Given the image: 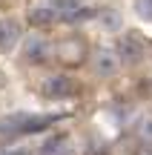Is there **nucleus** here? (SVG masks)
I'll return each mask as SVG.
<instances>
[{"mask_svg":"<svg viewBox=\"0 0 152 155\" xmlns=\"http://www.w3.org/2000/svg\"><path fill=\"white\" fill-rule=\"evenodd\" d=\"M92 15H95V9H89L83 0H29L26 3V17L34 29L80 23L89 20Z\"/></svg>","mask_w":152,"mask_h":155,"instance_id":"1","label":"nucleus"},{"mask_svg":"<svg viewBox=\"0 0 152 155\" xmlns=\"http://www.w3.org/2000/svg\"><path fill=\"white\" fill-rule=\"evenodd\" d=\"M52 61L63 69H78L89 63V43L80 35H63L52 40Z\"/></svg>","mask_w":152,"mask_h":155,"instance_id":"2","label":"nucleus"},{"mask_svg":"<svg viewBox=\"0 0 152 155\" xmlns=\"http://www.w3.org/2000/svg\"><path fill=\"white\" fill-rule=\"evenodd\" d=\"M60 118L66 115H32V112H17V115L9 118H0V135H34V132H43L49 129L52 124H57Z\"/></svg>","mask_w":152,"mask_h":155,"instance_id":"3","label":"nucleus"},{"mask_svg":"<svg viewBox=\"0 0 152 155\" xmlns=\"http://www.w3.org/2000/svg\"><path fill=\"white\" fill-rule=\"evenodd\" d=\"M78 83H75V78H69L66 72H57V75H49L43 78V83H40V92L46 95V98H55V101H66L72 98V95H78Z\"/></svg>","mask_w":152,"mask_h":155,"instance_id":"4","label":"nucleus"},{"mask_svg":"<svg viewBox=\"0 0 152 155\" xmlns=\"http://www.w3.org/2000/svg\"><path fill=\"white\" fill-rule=\"evenodd\" d=\"M23 55H26L29 63H46L52 61V40L40 32H32L26 40H23Z\"/></svg>","mask_w":152,"mask_h":155,"instance_id":"5","label":"nucleus"},{"mask_svg":"<svg viewBox=\"0 0 152 155\" xmlns=\"http://www.w3.org/2000/svg\"><path fill=\"white\" fill-rule=\"evenodd\" d=\"M115 55H118L121 63H138L144 55H147V43H144L135 32H124L118 49H115Z\"/></svg>","mask_w":152,"mask_h":155,"instance_id":"6","label":"nucleus"},{"mask_svg":"<svg viewBox=\"0 0 152 155\" xmlns=\"http://www.w3.org/2000/svg\"><path fill=\"white\" fill-rule=\"evenodd\" d=\"M89 61H92V69H95L101 78H112V75L121 69V61H118V55H115V49L89 52Z\"/></svg>","mask_w":152,"mask_h":155,"instance_id":"7","label":"nucleus"},{"mask_svg":"<svg viewBox=\"0 0 152 155\" xmlns=\"http://www.w3.org/2000/svg\"><path fill=\"white\" fill-rule=\"evenodd\" d=\"M23 40V32H20V23L15 17H3L0 20V52H11L17 43Z\"/></svg>","mask_w":152,"mask_h":155,"instance_id":"8","label":"nucleus"},{"mask_svg":"<svg viewBox=\"0 0 152 155\" xmlns=\"http://www.w3.org/2000/svg\"><path fill=\"white\" fill-rule=\"evenodd\" d=\"M72 144V138H69V135H55V138H49L43 144V155H72L75 152V147H69Z\"/></svg>","mask_w":152,"mask_h":155,"instance_id":"9","label":"nucleus"},{"mask_svg":"<svg viewBox=\"0 0 152 155\" xmlns=\"http://www.w3.org/2000/svg\"><path fill=\"white\" fill-rule=\"evenodd\" d=\"M135 15L141 20L152 23V0H135Z\"/></svg>","mask_w":152,"mask_h":155,"instance_id":"10","label":"nucleus"},{"mask_svg":"<svg viewBox=\"0 0 152 155\" xmlns=\"http://www.w3.org/2000/svg\"><path fill=\"white\" fill-rule=\"evenodd\" d=\"M138 138L152 144V118H141L138 121Z\"/></svg>","mask_w":152,"mask_h":155,"instance_id":"11","label":"nucleus"},{"mask_svg":"<svg viewBox=\"0 0 152 155\" xmlns=\"http://www.w3.org/2000/svg\"><path fill=\"white\" fill-rule=\"evenodd\" d=\"M0 155H32V150L23 144H6V147H0Z\"/></svg>","mask_w":152,"mask_h":155,"instance_id":"12","label":"nucleus"}]
</instances>
